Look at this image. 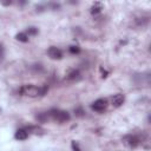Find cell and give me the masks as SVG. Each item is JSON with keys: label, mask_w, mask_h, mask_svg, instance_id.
I'll use <instances>...</instances> for the list:
<instances>
[{"label": "cell", "mask_w": 151, "mask_h": 151, "mask_svg": "<svg viewBox=\"0 0 151 151\" xmlns=\"http://www.w3.org/2000/svg\"><path fill=\"white\" fill-rule=\"evenodd\" d=\"M107 107V100L106 99H97L93 104H92V110L97 111V112H104Z\"/></svg>", "instance_id": "277c9868"}, {"label": "cell", "mask_w": 151, "mask_h": 151, "mask_svg": "<svg viewBox=\"0 0 151 151\" xmlns=\"http://www.w3.org/2000/svg\"><path fill=\"white\" fill-rule=\"evenodd\" d=\"M48 118H50L48 112H42V113H39V114L37 116V119H38L39 122H41V123H44V122L48 120Z\"/></svg>", "instance_id": "8fae6325"}, {"label": "cell", "mask_w": 151, "mask_h": 151, "mask_svg": "<svg viewBox=\"0 0 151 151\" xmlns=\"http://www.w3.org/2000/svg\"><path fill=\"white\" fill-rule=\"evenodd\" d=\"M47 54L51 59H54V60H59L63 58V52L60 48L55 47V46H51L48 50H47Z\"/></svg>", "instance_id": "5b68a950"}, {"label": "cell", "mask_w": 151, "mask_h": 151, "mask_svg": "<svg viewBox=\"0 0 151 151\" xmlns=\"http://www.w3.org/2000/svg\"><path fill=\"white\" fill-rule=\"evenodd\" d=\"M72 149H73L74 151H80V147H79L78 143H76V142H72Z\"/></svg>", "instance_id": "2e32d148"}, {"label": "cell", "mask_w": 151, "mask_h": 151, "mask_svg": "<svg viewBox=\"0 0 151 151\" xmlns=\"http://www.w3.org/2000/svg\"><path fill=\"white\" fill-rule=\"evenodd\" d=\"M74 112H76V114H77L78 117H83V116H84V111H83V109H81V107L76 109V110H74Z\"/></svg>", "instance_id": "5bb4252c"}, {"label": "cell", "mask_w": 151, "mask_h": 151, "mask_svg": "<svg viewBox=\"0 0 151 151\" xmlns=\"http://www.w3.org/2000/svg\"><path fill=\"white\" fill-rule=\"evenodd\" d=\"M50 117L59 123H65V122H68L71 116L67 111H64V110H57V109H53L48 112Z\"/></svg>", "instance_id": "7a4b0ae2"}, {"label": "cell", "mask_w": 151, "mask_h": 151, "mask_svg": "<svg viewBox=\"0 0 151 151\" xmlns=\"http://www.w3.org/2000/svg\"><path fill=\"white\" fill-rule=\"evenodd\" d=\"M101 9H103V4L99 2V1H96V2L92 5V7H91V13H92L93 15H96V14L100 13Z\"/></svg>", "instance_id": "ba28073f"}, {"label": "cell", "mask_w": 151, "mask_h": 151, "mask_svg": "<svg viewBox=\"0 0 151 151\" xmlns=\"http://www.w3.org/2000/svg\"><path fill=\"white\" fill-rule=\"evenodd\" d=\"M124 100H125V97H124V94H116V96H113V98H112V104H113V106H116V107H119L123 103H124Z\"/></svg>", "instance_id": "8992f818"}, {"label": "cell", "mask_w": 151, "mask_h": 151, "mask_svg": "<svg viewBox=\"0 0 151 151\" xmlns=\"http://www.w3.org/2000/svg\"><path fill=\"white\" fill-rule=\"evenodd\" d=\"M15 39L17 40H19V41H21V42H27L28 41V35L26 34V33H18L17 35H15Z\"/></svg>", "instance_id": "30bf717a"}, {"label": "cell", "mask_w": 151, "mask_h": 151, "mask_svg": "<svg viewBox=\"0 0 151 151\" xmlns=\"http://www.w3.org/2000/svg\"><path fill=\"white\" fill-rule=\"evenodd\" d=\"M38 33V28H35V27H29L28 29H27V33L26 34H28V35H35Z\"/></svg>", "instance_id": "7c38bea8"}, {"label": "cell", "mask_w": 151, "mask_h": 151, "mask_svg": "<svg viewBox=\"0 0 151 151\" xmlns=\"http://www.w3.org/2000/svg\"><path fill=\"white\" fill-rule=\"evenodd\" d=\"M80 77V74H79V71L78 70H73V71H71L68 74H67V79L68 80H76V79H78Z\"/></svg>", "instance_id": "9c48e42d"}, {"label": "cell", "mask_w": 151, "mask_h": 151, "mask_svg": "<svg viewBox=\"0 0 151 151\" xmlns=\"http://www.w3.org/2000/svg\"><path fill=\"white\" fill-rule=\"evenodd\" d=\"M4 55H5V50H4V46L0 44V61L4 59Z\"/></svg>", "instance_id": "9a60e30c"}, {"label": "cell", "mask_w": 151, "mask_h": 151, "mask_svg": "<svg viewBox=\"0 0 151 151\" xmlns=\"http://www.w3.org/2000/svg\"><path fill=\"white\" fill-rule=\"evenodd\" d=\"M17 139L19 140H25L27 137H28V132L26 129H19L17 132H15V136H14Z\"/></svg>", "instance_id": "52a82bcc"}, {"label": "cell", "mask_w": 151, "mask_h": 151, "mask_svg": "<svg viewBox=\"0 0 151 151\" xmlns=\"http://www.w3.org/2000/svg\"><path fill=\"white\" fill-rule=\"evenodd\" d=\"M123 142L130 146V147H137L139 144H140V138L138 136H134V134H129V136H125Z\"/></svg>", "instance_id": "3957f363"}, {"label": "cell", "mask_w": 151, "mask_h": 151, "mask_svg": "<svg viewBox=\"0 0 151 151\" xmlns=\"http://www.w3.org/2000/svg\"><path fill=\"white\" fill-rule=\"evenodd\" d=\"M70 52L73 53V54H76V53H79L80 52V48L78 46H71L70 47Z\"/></svg>", "instance_id": "4fadbf2b"}, {"label": "cell", "mask_w": 151, "mask_h": 151, "mask_svg": "<svg viewBox=\"0 0 151 151\" xmlns=\"http://www.w3.org/2000/svg\"><path fill=\"white\" fill-rule=\"evenodd\" d=\"M48 87L47 85H44L41 87H38V86H34V85H24L19 88V93L21 96H27V97H38V96H44L46 94Z\"/></svg>", "instance_id": "6da1fadb"}]
</instances>
